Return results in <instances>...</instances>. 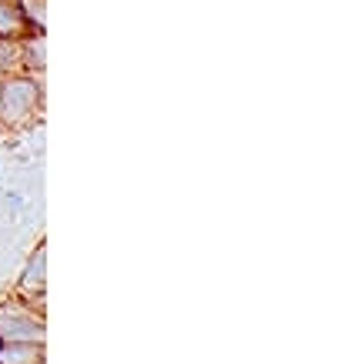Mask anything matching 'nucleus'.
I'll use <instances>...</instances> for the list:
<instances>
[{
	"label": "nucleus",
	"instance_id": "f257e3e1",
	"mask_svg": "<svg viewBox=\"0 0 364 364\" xmlns=\"http://www.w3.org/2000/svg\"><path fill=\"white\" fill-rule=\"evenodd\" d=\"M44 107V84L33 74H11L0 87V124L4 127H27Z\"/></svg>",
	"mask_w": 364,
	"mask_h": 364
},
{
	"label": "nucleus",
	"instance_id": "f03ea898",
	"mask_svg": "<svg viewBox=\"0 0 364 364\" xmlns=\"http://www.w3.org/2000/svg\"><path fill=\"white\" fill-rule=\"evenodd\" d=\"M44 338H47L44 314L37 308H31L23 298L0 304V341L44 344Z\"/></svg>",
	"mask_w": 364,
	"mask_h": 364
},
{
	"label": "nucleus",
	"instance_id": "7ed1b4c3",
	"mask_svg": "<svg viewBox=\"0 0 364 364\" xmlns=\"http://www.w3.org/2000/svg\"><path fill=\"white\" fill-rule=\"evenodd\" d=\"M47 251H44V244H37L31 254V261L23 264V274H21V294L23 301L31 304V308H37L41 314H44V291H47Z\"/></svg>",
	"mask_w": 364,
	"mask_h": 364
},
{
	"label": "nucleus",
	"instance_id": "20e7f679",
	"mask_svg": "<svg viewBox=\"0 0 364 364\" xmlns=\"http://www.w3.org/2000/svg\"><path fill=\"white\" fill-rule=\"evenodd\" d=\"M17 44H21V70L41 77V74H44V31L23 33Z\"/></svg>",
	"mask_w": 364,
	"mask_h": 364
},
{
	"label": "nucleus",
	"instance_id": "39448f33",
	"mask_svg": "<svg viewBox=\"0 0 364 364\" xmlns=\"http://www.w3.org/2000/svg\"><path fill=\"white\" fill-rule=\"evenodd\" d=\"M23 33H31V23L17 7V0H0V37L4 41H21Z\"/></svg>",
	"mask_w": 364,
	"mask_h": 364
},
{
	"label": "nucleus",
	"instance_id": "423d86ee",
	"mask_svg": "<svg viewBox=\"0 0 364 364\" xmlns=\"http://www.w3.org/2000/svg\"><path fill=\"white\" fill-rule=\"evenodd\" d=\"M0 364H44V344L0 341Z\"/></svg>",
	"mask_w": 364,
	"mask_h": 364
},
{
	"label": "nucleus",
	"instance_id": "0eeeda50",
	"mask_svg": "<svg viewBox=\"0 0 364 364\" xmlns=\"http://www.w3.org/2000/svg\"><path fill=\"white\" fill-rule=\"evenodd\" d=\"M11 74H21V44L0 37V77H11Z\"/></svg>",
	"mask_w": 364,
	"mask_h": 364
},
{
	"label": "nucleus",
	"instance_id": "6e6552de",
	"mask_svg": "<svg viewBox=\"0 0 364 364\" xmlns=\"http://www.w3.org/2000/svg\"><path fill=\"white\" fill-rule=\"evenodd\" d=\"M0 87H4V77H0Z\"/></svg>",
	"mask_w": 364,
	"mask_h": 364
}]
</instances>
